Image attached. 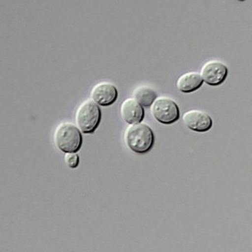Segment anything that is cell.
<instances>
[{"mask_svg":"<svg viewBox=\"0 0 252 252\" xmlns=\"http://www.w3.org/2000/svg\"><path fill=\"white\" fill-rule=\"evenodd\" d=\"M126 146L132 152L138 154H146L152 149L155 142V136L152 128L144 123L134 124L125 132Z\"/></svg>","mask_w":252,"mask_h":252,"instance_id":"6da1fadb","label":"cell"},{"mask_svg":"<svg viewBox=\"0 0 252 252\" xmlns=\"http://www.w3.org/2000/svg\"><path fill=\"white\" fill-rule=\"evenodd\" d=\"M55 145L64 153H77L83 145V136L77 126L63 122L54 131Z\"/></svg>","mask_w":252,"mask_h":252,"instance_id":"7a4b0ae2","label":"cell"},{"mask_svg":"<svg viewBox=\"0 0 252 252\" xmlns=\"http://www.w3.org/2000/svg\"><path fill=\"white\" fill-rule=\"evenodd\" d=\"M75 121L78 129L84 134H93L101 121V110L93 100L84 101L78 107Z\"/></svg>","mask_w":252,"mask_h":252,"instance_id":"3957f363","label":"cell"},{"mask_svg":"<svg viewBox=\"0 0 252 252\" xmlns=\"http://www.w3.org/2000/svg\"><path fill=\"white\" fill-rule=\"evenodd\" d=\"M152 114L155 120L163 125H172L180 119V109L173 99L160 97L152 105Z\"/></svg>","mask_w":252,"mask_h":252,"instance_id":"277c9868","label":"cell"},{"mask_svg":"<svg viewBox=\"0 0 252 252\" xmlns=\"http://www.w3.org/2000/svg\"><path fill=\"white\" fill-rule=\"evenodd\" d=\"M229 74V69L220 61H209L201 69V76L209 86L217 87L224 83Z\"/></svg>","mask_w":252,"mask_h":252,"instance_id":"5b68a950","label":"cell"},{"mask_svg":"<svg viewBox=\"0 0 252 252\" xmlns=\"http://www.w3.org/2000/svg\"><path fill=\"white\" fill-rule=\"evenodd\" d=\"M183 121L189 129L198 133L209 131L213 126V120L210 115L198 109L186 112L183 116Z\"/></svg>","mask_w":252,"mask_h":252,"instance_id":"8992f818","label":"cell"},{"mask_svg":"<svg viewBox=\"0 0 252 252\" xmlns=\"http://www.w3.org/2000/svg\"><path fill=\"white\" fill-rule=\"evenodd\" d=\"M91 97L97 105L110 106L117 100L118 90L115 84L109 82H102L93 88Z\"/></svg>","mask_w":252,"mask_h":252,"instance_id":"52a82bcc","label":"cell"},{"mask_svg":"<svg viewBox=\"0 0 252 252\" xmlns=\"http://www.w3.org/2000/svg\"><path fill=\"white\" fill-rule=\"evenodd\" d=\"M121 117L129 125L141 123L145 117V110L135 98H126L121 106Z\"/></svg>","mask_w":252,"mask_h":252,"instance_id":"ba28073f","label":"cell"},{"mask_svg":"<svg viewBox=\"0 0 252 252\" xmlns=\"http://www.w3.org/2000/svg\"><path fill=\"white\" fill-rule=\"evenodd\" d=\"M204 80L198 72H189L180 76L177 82V87L180 92L191 94L203 86Z\"/></svg>","mask_w":252,"mask_h":252,"instance_id":"9c48e42d","label":"cell"},{"mask_svg":"<svg viewBox=\"0 0 252 252\" xmlns=\"http://www.w3.org/2000/svg\"><path fill=\"white\" fill-rule=\"evenodd\" d=\"M134 97L141 106L150 108L157 99V93L149 87H140L135 89Z\"/></svg>","mask_w":252,"mask_h":252,"instance_id":"30bf717a","label":"cell"},{"mask_svg":"<svg viewBox=\"0 0 252 252\" xmlns=\"http://www.w3.org/2000/svg\"><path fill=\"white\" fill-rule=\"evenodd\" d=\"M64 158L66 166L70 168H77L80 162V158L77 153H66Z\"/></svg>","mask_w":252,"mask_h":252,"instance_id":"8fae6325","label":"cell"},{"mask_svg":"<svg viewBox=\"0 0 252 252\" xmlns=\"http://www.w3.org/2000/svg\"><path fill=\"white\" fill-rule=\"evenodd\" d=\"M238 1H240V2H244V1H246V0H238Z\"/></svg>","mask_w":252,"mask_h":252,"instance_id":"7c38bea8","label":"cell"}]
</instances>
